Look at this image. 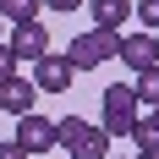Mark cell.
Listing matches in <instances>:
<instances>
[{"label":"cell","mask_w":159,"mask_h":159,"mask_svg":"<svg viewBox=\"0 0 159 159\" xmlns=\"http://www.w3.org/2000/svg\"><path fill=\"white\" fill-rule=\"evenodd\" d=\"M132 93H137V104H159V66H143V71H132Z\"/></svg>","instance_id":"obj_11"},{"label":"cell","mask_w":159,"mask_h":159,"mask_svg":"<svg viewBox=\"0 0 159 159\" xmlns=\"http://www.w3.org/2000/svg\"><path fill=\"white\" fill-rule=\"evenodd\" d=\"M137 115H143V104H137V93H132V82H110V88H104V110H99V126L110 132V137H126Z\"/></svg>","instance_id":"obj_2"},{"label":"cell","mask_w":159,"mask_h":159,"mask_svg":"<svg viewBox=\"0 0 159 159\" xmlns=\"http://www.w3.org/2000/svg\"><path fill=\"white\" fill-rule=\"evenodd\" d=\"M33 99H39L33 82H22V77H6V82H0V110H6V115H28Z\"/></svg>","instance_id":"obj_7"},{"label":"cell","mask_w":159,"mask_h":159,"mask_svg":"<svg viewBox=\"0 0 159 159\" xmlns=\"http://www.w3.org/2000/svg\"><path fill=\"white\" fill-rule=\"evenodd\" d=\"M66 154H71V159H110V132H104V126H88L77 143H66Z\"/></svg>","instance_id":"obj_8"},{"label":"cell","mask_w":159,"mask_h":159,"mask_svg":"<svg viewBox=\"0 0 159 159\" xmlns=\"http://www.w3.org/2000/svg\"><path fill=\"white\" fill-rule=\"evenodd\" d=\"M126 137L137 143V154H159V126H154V115H137Z\"/></svg>","instance_id":"obj_10"},{"label":"cell","mask_w":159,"mask_h":159,"mask_svg":"<svg viewBox=\"0 0 159 159\" xmlns=\"http://www.w3.org/2000/svg\"><path fill=\"white\" fill-rule=\"evenodd\" d=\"M154 126H159V104H154Z\"/></svg>","instance_id":"obj_18"},{"label":"cell","mask_w":159,"mask_h":159,"mask_svg":"<svg viewBox=\"0 0 159 159\" xmlns=\"http://www.w3.org/2000/svg\"><path fill=\"white\" fill-rule=\"evenodd\" d=\"M44 0H0V16H11V22H33Z\"/></svg>","instance_id":"obj_12"},{"label":"cell","mask_w":159,"mask_h":159,"mask_svg":"<svg viewBox=\"0 0 159 159\" xmlns=\"http://www.w3.org/2000/svg\"><path fill=\"white\" fill-rule=\"evenodd\" d=\"M44 49H49V33H44V22H39V16L11 28V55H16V61H39Z\"/></svg>","instance_id":"obj_5"},{"label":"cell","mask_w":159,"mask_h":159,"mask_svg":"<svg viewBox=\"0 0 159 159\" xmlns=\"http://www.w3.org/2000/svg\"><path fill=\"white\" fill-rule=\"evenodd\" d=\"M137 159H159V154H137Z\"/></svg>","instance_id":"obj_19"},{"label":"cell","mask_w":159,"mask_h":159,"mask_svg":"<svg viewBox=\"0 0 159 159\" xmlns=\"http://www.w3.org/2000/svg\"><path fill=\"white\" fill-rule=\"evenodd\" d=\"M82 132H88V121H82V115H61V121H55V143H77V137H82Z\"/></svg>","instance_id":"obj_13"},{"label":"cell","mask_w":159,"mask_h":159,"mask_svg":"<svg viewBox=\"0 0 159 159\" xmlns=\"http://www.w3.org/2000/svg\"><path fill=\"white\" fill-rule=\"evenodd\" d=\"M132 11L143 16V28H148V33H159V0H137Z\"/></svg>","instance_id":"obj_14"},{"label":"cell","mask_w":159,"mask_h":159,"mask_svg":"<svg viewBox=\"0 0 159 159\" xmlns=\"http://www.w3.org/2000/svg\"><path fill=\"white\" fill-rule=\"evenodd\" d=\"M88 11H93V28H126V16H132V0H88Z\"/></svg>","instance_id":"obj_9"},{"label":"cell","mask_w":159,"mask_h":159,"mask_svg":"<svg viewBox=\"0 0 159 159\" xmlns=\"http://www.w3.org/2000/svg\"><path fill=\"white\" fill-rule=\"evenodd\" d=\"M0 159H28V148H22V143L11 137V143H0Z\"/></svg>","instance_id":"obj_16"},{"label":"cell","mask_w":159,"mask_h":159,"mask_svg":"<svg viewBox=\"0 0 159 159\" xmlns=\"http://www.w3.org/2000/svg\"><path fill=\"white\" fill-rule=\"evenodd\" d=\"M6 77H16V55H11V44L0 39V82H6Z\"/></svg>","instance_id":"obj_15"},{"label":"cell","mask_w":159,"mask_h":159,"mask_svg":"<svg viewBox=\"0 0 159 159\" xmlns=\"http://www.w3.org/2000/svg\"><path fill=\"white\" fill-rule=\"evenodd\" d=\"M16 143L28 148V154H44V148H55V121H44V115H16Z\"/></svg>","instance_id":"obj_4"},{"label":"cell","mask_w":159,"mask_h":159,"mask_svg":"<svg viewBox=\"0 0 159 159\" xmlns=\"http://www.w3.org/2000/svg\"><path fill=\"white\" fill-rule=\"evenodd\" d=\"M115 61H126L132 71L159 66V39H154V33H132V39H121V55H115Z\"/></svg>","instance_id":"obj_6"},{"label":"cell","mask_w":159,"mask_h":159,"mask_svg":"<svg viewBox=\"0 0 159 159\" xmlns=\"http://www.w3.org/2000/svg\"><path fill=\"white\" fill-rule=\"evenodd\" d=\"M121 55V33L115 28H93V33H77L71 44H66V61L77 66V71H99L104 61Z\"/></svg>","instance_id":"obj_1"},{"label":"cell","mask_w":159,"mask_h":159,"mask_svg":"<svg viewBox=\"0 0 159 159\" xmlns=\"http://www.w3.org/2000/svg\"><path fill=\"white\" fill-rule=\"evenodd\" d=\"M0 22H6V16H0Z\"/></svg>","instance_id":"obj_20"},{"label":"cell","mask_w":159,"mask_h":159,"mask_svg":"<svg viewBox=\"0 0 159 159\" xmlns=\"http://www.w3.org/2000/svg\"><path fill=\"white\" fill-rule=\"evenodd\" d=\"M71 77H77V66L66 61V55H39V61H33V88H39V93H66V88H71Z\"/></svg>","instance_id":"obj_3"},{"label":"cell","mask_w":159,"mask_h":159,"mask_svg":"<svg viewBox=\"0 0 159 159\" xmlns=\"http://www.w3.org/2000/svg\"><path fill=\"white\" fill-rule=\"evenodd\" d=\"M44 6H49V11H55V16H66V11H77L82 0H44Z\"/></svg>","instance_id":"obj_17"}]
</instances>
